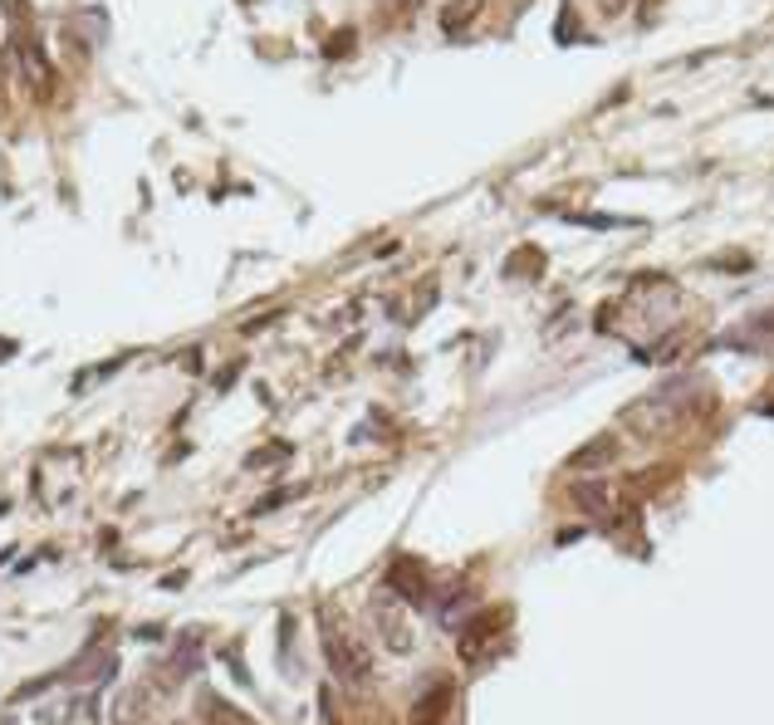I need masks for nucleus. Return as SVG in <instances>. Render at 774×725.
Here are the masks:
<instances>
[{
  "mask_svg": "<svg viewBox=\"0 0 774 725\" xmlns=\"http://www.w3.org/2000/svg\"><path fill=\"white\" fill-rule=\"evenodd\" d=\"M6 59H10V69L20 74L25 89H30L35 98H49V89H55V69H49L45 45L35 40V35H10V40H6Z\"/></svg>",
  "mask_w": 774,
  "mask_h": 725,
  "instance_id": "1",
  "label": "nucleus"
},
{
  "mask_svg": "<svg viewBox=\"0 0 774 725\" xmlns=\"http://www.w3.org/2000/svg\"><path fill=\"white\" fill-rule=\"evenodd\" d=\"M324 657H329V667H334L343 682H368V672H373L368 647L359 643V637L339 633V628H324Z\"/></svg>",
  "mask_w": 774,
  "mask_h": 725,
  "instance_id": "2",
  "label": "nucleus"
},
{
  "mask_svg": "<svg viewBox=\"0 0 774 725\" xmlns=\"http://www.w3.org/2000/svg\"><path fill=\"white\" fill-rule=\"evenodd\" d=\"M447 711H451V682H432V692L412 706V725H441Z\"/></svg>",
  "mask_w": 774,
  "mask_h": 725,
  "instance_id": "3",
  "label": "nucleus"
},
{
  "mask_svg": "<svg viewBox=\"0 0 774 725\" xmlns=\"http://www.w3.org/2000/svg\"><path fill=\"white\" fill-rule=\"evenodd\" d=\"M481 10H486V0H451V6L441 10V30H447V35L471 30V25L481 20Z\"/></svg>",
  "mask_w": 774,
  "mask_h": 725,
  "instance_id": "4",
  "label": "nucleus"
},
{
  "mask_svg": "<svg viewBox=\"0 0 774 725\" xmlns=\"http://www.w3.org/2000/svg\"><path fill=\"white\" fill-rule=\"evenodd\" d=\"M392 588H398L402 598H422L427 594V574L417 569V564H392Z\"/></svg>",
  "mask_w": 774,
  "mask_h": 725,
  "instance_id": "5",
  "label": "nucleus"
},
{
  "mask_svg": "<svg viewBox=\"0 0 774 725\" xmlns=\"http://www.w3.org/2000/svg\"><path fill=\"white\" fill-rule=\"evenodd\" d=\"M378 633H383V643L392 647V653H412V637H408V628H402V623L388 613V604L378 608Z\"/></svg>",
  "mask_w": 774,
  "mask_h": 725,
  "instance_id": "6",
  "label": "nucleus"
},
{
  "mask_svg": "<svg viewBox=\"0 0 774 725\" xmlns=\"http://www.w3.org/2000/svg\"><path fill=\"white\" fill-rule=\"evenodd\" d=\"M574 506L588 515H608L613 510V486H579L574 490Z\"/></svg>",
  "mask_w": 774,
  "mask_h": 725,
  "instance_id": "7",
  "label": "nucleus"
},
{
  "mask_svg": "<svg viewBox=\"0 0 774 725\" xmlns=\"http://www.w3.org/2000/svg\"><path fill=\"white\" fill-rule=\"evenodd\" d=\"M0 6L10 10V25H16V35H30V20H35L30 0H0Z\"/></svg>",
  "mask_w": 774,
  "mask_h": 725,
  "instance_id": "8",
  "label": "nucleus"
},
{
  "mask_svg": "<svg viewBox=\"0 0 774 725\" xmlns=\"http://www.w3.org/2000/svg\"><path fill=\"white\" fill-rule=\"evenodd\" d=\"M628 6L633 0H598V10H604L608 20H618V16H628Z\"/></svg>",
  "mask_w": 774,
  "mask_h": 725,
  "instance_id": "9",
  "label": "nucleus"
},
{
  "mask_svg": "<svg viewBox=\"0 0 774 725\" xmlns=\"http://www.w3.org/2000/svg\"><path fill=\"white\" fill-rule=\"evenodd\" d=\"M167 725H187V721H167Z\"/></svg>",
  "mask_w": 774,
  "mask_h": 725,
  "instance_id": "10",
  "label": "nucleus"
}]
</instances>
